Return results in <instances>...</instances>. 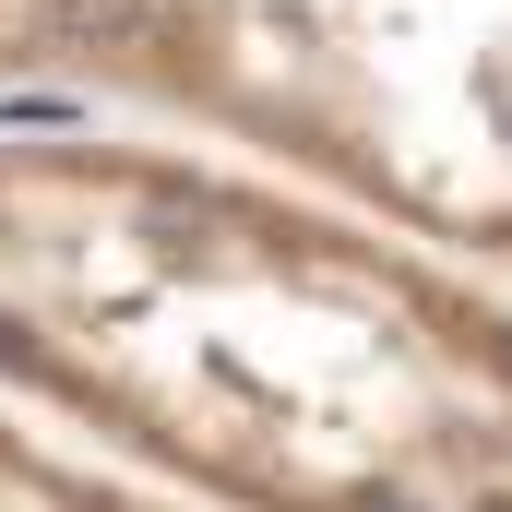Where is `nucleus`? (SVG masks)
<instances>
[{
    "label": "nucleus",
    "instance_id": "obj_1",
    "mask_svg": "<svg viewBox=\"0 0 512 512\" xmlns=\"http://www.w3.org/2000/svg\"><path fill=\"white\" fill-rule=\"evenodd\" d=\"M0 417L167 512H512V298L120 120H0Z\"/></svg>",
    "mask_w": 512,
    "mask_h": 512
},
{
    "label": "nucleus",
    "instance_id": "obj_2",
    "mask_svg": "<svg viewBox=\"0 0 512 512\" xmlns=\"http://www.w3.org/2000/svg\"><path fill=\"white\" fill-rule=\"evenodd\" d=\"M96 108L512 274V0H131Z\"/></svg>",
    "mask_w": 512,
    "mask_h": 512
},
{
    "label": "nucleus",
    "instance_id": "obj_3",
    "mask_svg": "<svg viewBox=\"0 0 512 512\" xmlns=\"http://www.w3.org/2000/svg\"><path fill=\"white\" fill-rule=\"evenodd\" d=\"M120 48V0H0V96L48 84V96H96Z\"/></svg>",
    "mask_w": 512,
    "mask_h": 512
},
{
    "label": "nucleus",
    "instance_id": "obj_4",
    "mask_svg": "<svg viewBox=\"0 0 512 512\" xmlns=\"http://www.w3.org/2000/svg\"><path fill=\"white\" fill-rule=\"evenodd\" d=\"M0 512H167L120 489V477H96L84 453H60L48 429H24V417H0Z\"/></svg>",
    "mask_w": 512,
    "mask_h": 512
}]
</instances>
